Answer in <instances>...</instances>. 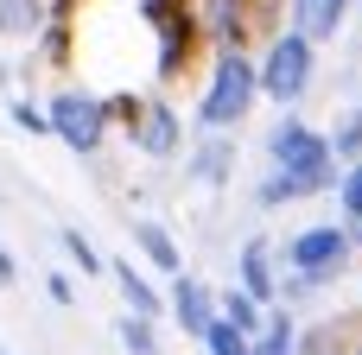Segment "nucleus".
Instances as JSON below:
<instances>
[{
    "instance_id": "obj_7",
    "label": "nucleus",
    "mask_w": 362,
    "mask_h": 355,
    "mask_svg": "<svg viewBox=\"0 0 362 355\" xmlns=\"http://www.w3.org/2000/svg\"><path fill=\"white\" fill-rule=\"evenodd\" d=\"M127 140H134L140 159H178V146H185V114H178L165 95H146V114H140V127H134Z\"/></svg>"
},
{
    "instance_id": "obj_14",
    "label": "nucleus",
    "mask_w": 362,
    "mask_h": 355,
    "mask_svg": "<svg viewBox=\"0 0 362 355\" xmlns=\"http://www.w3.org/2000/svg\"><path fill=\"white\" fill-rule=\"evenodd\" d=\"M51 25V0H0V32L19 44H38V32Z\"/></svg>"
},
{
    "instance_id": "obj_13",
    "label": "nucleus",
    "mask_w": 362,
    "mask_h": 355,
    "mask_svg": "<svg viewBox=\"0 0 362 355\" xmlns=\"http://www.w3.org/2000/svg\"><path fill=\"white\" fill-rule=\"evenodd\" d=\"M229 172H235V140H223V133H210V140H197V152L185 159V178L191 184H229Z\"/></svg>"
},
{
    "instance_id": "obj_23",
    "label": "nucleus",
    "mask_w": 362,
    "mask_h": 355,
    "mask_svg": "<svg viewBox=\"0 0 362 355\" xmlns=\"http://www.w3.org/2000/svg\"><path fill=\"white\" fill-rule=\"evenodd\" d=\"M6 114H13V127H19V133H32V140H38V133H51V108H45V102H32V95H13V102H6Z\"/></svg>"
},
{
    "instance_id": "obj_27",
    "label": "nucleus",
    "mask_w": 362,
    "mask_h": 355,
    "mask_svg": "<svg viewBox=\"0 0 362 355\" xmlns=\"http://www.w3.org/2000/svg\"><path fill=\"white\" fill-rule=\"evenodd\" d=\"M45 299L70 311V305H76V286H70V273H51V279H45Z\"/></svg>"
},
{
    "instance_id": "obj_18",
    "label": "nucleus",
    "mask_w": 362,
    "mask_h": 355,
    "mask_svg": "<svg viewBox=\"0 0 362 355\" xmlns=\"http://www.w3.org/2000/svg\"><path fill=\"white\" fill-rule=\"evenodd\" d=\"M331 152H337V165H344V172L362 165V102L337 114V127H331Z\"/></svg>"
},
{
    "instance_id": "obj_8",
    "label": "nucleus",
    "mask_w": 362,
    "mask_h": 355,
    "mask_svg": "<svg viewBox=\"0 0 362 355\" xmlns=\"http://www.w3.org/2000/svg\"><path fill=\"white\" fill-rule=\"evenodd\" d=\"M280 279H286V273L274 267V248H267L261 235H255V241H242V254H235V286L274 311V305H280Z\"/></svg>"
},
{
    "instance_id": "obj_4",
    "label": "nucleus",
    "mask_w": 362,
    "mask_h": 355,
    "mask_svg": "<svg viewBox=\"0 0 362 355\" xmlns=\"http://www.w3.org/2000/svg\"><path fill=\"white\" fill-rule=\"evenodd\" d=\"M45 108H51V140H64L76 159H95L108 146V133H115L108 95H95V89H57Z\"/></svg>"
},
{
    "instance_id": "obj_9",
    "label": "nucleus",
    "mask_w": 362,
    "mask_h": 355,
    "mask_svg": "<svg viewBox=\"0 0 362 355\" xmlns=\"http://www.w3.org/2000/svg\"><path fill=\"white\" fill-rule=\"evenodd\" d=\"M172 318H178V330H185V337H197V343H204V337H210V324H216L223 311H216V292H210L197 273H178V279H172Z\"/></svg>"
},
{
    "instance_id": "obj_22",
    "label": "nucleus",
    "mask_w": 362,
    "mask_h": 355,
    "mask_svg": "<svg viewBox=\"0 0 362 355\" xmlns=\"http://www.w3.org/2000/svg\"><path fill=\"white\" fill-rule=\"evenodd\" d=\"M299 197H305L299 178H286V172H274V165H267V178L255 184V203H261V210H280V203H299Z\"/></svg>"
},
{
    "instance_id": "obj_17",
    "label": "nucleus",
    "mask_w": 362,
    "mask_h": 355,
    "mask_svg": "<svg viewBox=\"0 0 362 355\" xmlns=\"http://www.w3.org/2000/svg\"><path fill=\"white\" fill-rule=\"evenodd\" d=\"M362 337H350L344 324H312V330H299V355H356Z\"/></svg>"
},
{
    "instance_id": "obj_3",
    "label": "nucleus",
    "mask_w": 362,
    "mask_h": 355,
    "mask_svg": "<svg viewBox=\"0 0 362 355\" xmlns=\"http://www.w3.org/2000/svg\"><path fill=\"white\" fill-rule=\"evenodd\" d=\"M312 76H318V44H312L305 32L280 25V32L261 44V95L280 102V108H293V102L312 89Z\"/></svg>"
},
{
    "instance_id": "obj_15",
    "label": "nucleus",
    "mask_w": 362,
    "mask_h": 355,
    "mask_svg": "<svg viewBox=\"0 0 362 355\" xmlns=\"http://www.w3.org/2000/svg\"><path fill=\"white\" fill-rule=\"evenodd\" d=\"M32 51H38V64L64 70V64L76 57V19H70V13H51V25L38 32V44H32Z\"/></svg>"
},
{
    "instance_id": "obj_5",
    "label": "nucleus",
    "mask_w": 362,
    "mask_h": 355,
    "mask_svg": "<svg viewBox=\"0 0 362 355\" xmlns=\"http://www.w3.org/2000/svg\"><path fill=\"white\" fill-rule=\"evenodd\" d=\"M350 254H356L350 222H312V229L286 235V248H280L286 273H305V279H318V286H337L344 267H350Z\"/></svg>"
},
{
    "instance_id": "obj_6",
    "label": "nucleus",
    "mask_w": 362,
    "mask_h": 355,
    "mask_svg": "<svg viewBox=\"0 0 362 355\" xmlns=\"http://www.w3.org/2000/svg\"><path fill=\"white\" fill-rule=\"evenodd\" d=\"M204 44H210V32H204V6H185V13L159 19V25H153V76H159V83H178V76L197 64Z\"/></svg>"
},
{
    "instance_id": "obj_29",
    "label": "nucleus",
    "mask_w": 362,
    "mask_h": 355,
    "mask_svg": "<svg viewBox=\"0 0 362 355\" xmlns=\"http://www.w3.org/2000/svg\"><path fill=\"white\" fill-rule=\"evenodd\" d=\"M76 6H83V0H51V13H70V19H76Z\"/></svg>"
},
{
    "instance_id": "obj_12",
    "label": "nucleus",
    "mask_w": 362,
    "mask_h": 355,
    "mask_svg": "<svg viewBox=\"0 0 362 355\" xmlns=\"http://www.w3.org/2000/svg\"><path fill=\"white\" fill-rule=\"evenodd\" d=\"M134 248H140V260H146L153 273H172V279L185 273V248L172 241V229H165V222L140 216V222H134Z\"/></svg>"
},
{
    "instance_id": "obj_2",
    "label": "nucleus",
    "mask_w": 362,
    "mask_h": 355,
    "mask_svg": "<svg viewBox=\"0 0 362 355\" xmlns=\"http://www.w3.org/2000/svg\"><path fill=\"white\" fill-rule=\"evenodd\" d=\"M255 102H261V57H248V51H216V57H210V83H204V95H197V127H204V133H235Z\"/></svg>"
},
{
    "instance_id": "obj_1",
    "label": "nucleus",
    "mask_w": 362,
    "mask_h": 355,
    "mask_svg": "<svg viewBox=\"0 0 362 355\" xmlns=\"http://www.w3.org/2000/svg\"><path fill=\"white\" fill-rule=\"evenodd\" d=\"M267 165L286 172V178H299L305 197H325V191H337V178H344V165H337V152H331V133H318V127L299 121V114H280V121L267 127Z\"/></svg>"
},
{
    "instance_id": "obj_24",
    "label": "nucleus",
    "mask_w": 362,
    "mask_h": 355,
    "mask_svg": "<svg viewBox=\"0 0 362 355\" xmlns=\"http://www.w3.org/2000/svg\"><path fill=\"white\" fill-rule=\"evenodd\" d=\"M204 355H255V337H242L235 324H210V337H204Z\"/></svg>"
},
{
    "instance_id": "obj_30",
    "label": "nucleus",
    "mask_w": 362,
    "mask_h": 355,
    "mask_svg": "<svg viewBox=\"0 0 362 355\" xmlns=\"http://www.w3.org/2000/svg\"><path fill=\"white\" fill-rule=\"evenodd\" d=\"M350 241H356V248H362V222H350Z\"/></svg>"
},
{
    "instance_id": "obj_19",
    "label": "nucleus",
    "mask_w": 362,
    "mask_h": 355,
    "mask_svg": "<svg viewBox=\"0 0 362 355\" xmlns=\"http://www.w3.org/2000/svg\"><path fill=\"white\" fill-rule=\"evenodd\" d=\"M57 248H64V260L83 273V279H95V273H108V260L95 254V241L83 235V229H57Z\"/></svg>"
},
{
    "instance_id": "obj_25",
    "label": "nucleus",
    "mask_w": 362,
    "mask_h": 355,
    "mask_svg": "<svg viewBox=\"0 0 362 355\" xmlns=\"http://www.w3.org/2000/svg\"><path fill=\"white\" fill-rule=\"evenodd\" d=\"M140 114H146V95H134V89H115V95H108V121H115L121 133H134Z\"/></svg>"
},
{
    "instance_id": "obj_21",
    "label": "nucleus",
    "mask_w": 362,
    "mask_h": 355,
    "mask_svg": "<svg viewBox=\"0 0 362 355\" xmlns=\"http://www.w3.org/2000/svg\"><path fill=\"white\" fill-rule=\"evenodd\" d=\"M255 355H299V324L286 311H267V330L255 337Z\"/></svg>"
},
{
    "instance_id": "obj_32",
    "label": "nucleus",
    "mask_w": 362,
    "mask_h": 355,
    "mask_svg": "<svg viewBox=\"0 0 362 355\" xmlns=\"http://www.w3.org/2000/svg\"><path fill=\"white\" fill-rule=\"evenodd\" d=\"M356 13H362V0H356Z\"/></svg>"
},
{
    "instance_id": "obj_20",
    "label": "nucleus",
    "mask_w": 362,
    "mask_h": 355,
    "mask_svg": "<svg viewBox=\"0 0 362 355\" xmlns=\"http://www.w3.org/2000/svg\"><path fill=\"white\" fill-rule=\"evenodd\" d=\"M115 337H121V349L127 355H159V324L153 318H134V311H121V324H115Z\"/></svg>"
},
{
    "instance_id": "obj_26",
    "label": "nucleus",
    "mask_w": 362,
    "mask_h": 355,
    "mask_svg": "<svg viewBox=\"0 0 362 355\" xmlns=\"http://www.w3.org/2000/svg\"><path fill=\"white\" fill-rule=\"evenodd\" d=\"M337 222H362V165L337 178Z\"/></svg>"
},
{
    "instance_id": "obj_28",
    "label": "nucleus",
    "mask_w": 362,
    "mask_h": 355,
    "mask_svg": "<svg viewBox=\"0 0 362 355\" xmlns=\"http://www.w3.org/2000/svg\"><path fill=\"white\" fill-rule=\"evenodd\" d=\"M13 279H19V260H13V248L0 241V286H13Z\"/></svg>"
},
{
    "instance_id": "obj_16",
    "label": "nucleus",
    "mask_w": 362,
    "mask_h": 355,
    "mask_svg": "<svg viewBox=\"0 0 362 355\" xmlns=\"http://www.w3.org/2000/svg\"><path fill=\"white\" fill-rule=\"evenodd\" d=\"M216 311H223V324H235L242 337H261V330H267V305H261V299H248L242 286L216 292Z\"/></svg>"
},
{
    "instance_id": "obj_11",
    "label": "nucleus",
    "mask_w": 362,
    "mask_h": 355,
    "mask_svg": "<svg viewBox=\"0 0 362 355\" xmlns=\"http://www.w3.org/2000/svg\"><path fill=\"white\" fill-rule=\"evenodd\" d=\"M108 279L121 286V305H127L134 318H153V324H159V318L172 311V299H165V292H159V286H153L134 260H108Z\"/></svg>"
},
{
    "instance_id": "obj_31",
    "label": "nucleus",
    "mask_w": 362,
    "mask_h": 355,
    "mask_svg": "<svg viewBox=\"0 0 362 355\" xmlns=\"http://www.w3.org/2000/svg\"><path fill=\"white\" fill-rule=\"evenodd\" d=\"M0 355H13V349H6V343H0Z\"/></svg>"
},
{
    "instance_id": "obj_10",
    "label": "nucleus",
    "mask_w": 362,
    "mask_h": 355,
    "mask_svg": "<svg viewBox=\"0 0 362 355\" xmlns=\"http://www.w3.org/2000/svg\"><path fill=\"white\" fill-rule=\"evenodd\" d=\"M350 13H356V0H286V25L305 32L312 44H331Z\"/></svg>"
}]
</instances>
